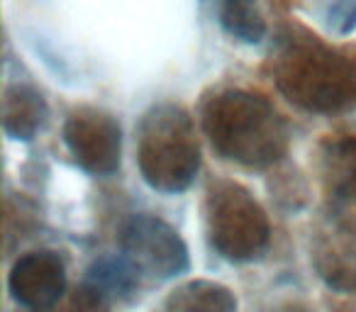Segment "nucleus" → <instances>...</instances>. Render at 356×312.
Returning a JSON list of instances; mask_svg holds the SVG:
<instances>
[{"label":"nucleus","instance_id":"nucleus-1","mask_svg":"<svg viewBox=\"0 0 356 312\" xmlns=\"http://www.w3.org/2000/svg\"><path fill=\"white\" fill-rule=\"evenodd\" d=\"M203 129L225 159L266 169L288 151L286 120L266 98L249 90H225L203 110Z\"/></svg>","mask_w":356,"mask_h":312},{"label":"nucleus","instance_id":"nucleus-2","mask_svg":"<svg viewBox=\"0 0 356 312\" xmlns=\"http://www.w3.org/2000/svg\"><path fill=\"white\" fill-rule=\"evenodd\" d=\"M137 166L149 188L176 195L200 171V144L191 115L176 103L147 110L137 129Z\"/></svg>","mask_w":356,"mask_h":312},{"label":"nucleus","instance_id":"nucleus-3","mask_svg":"<svg viewBox=\"0 0 356 312\" xmlns=\"http://www.w3.org/2000/svg\"><path fill=\"white\" fill-rule=\"evenodd\" d=\"M276 83L310 113H337L356 103V64L317 40L291 42L276 61Z\"/></svg>","mask_w":356,"mask_h":312},{"label":"nucleus","instance_id":"nucleus-4","mask_svg":"<svg viewBox=\"0 0 356 312\" xmlns=\"http://www.w3.org/2000/svg\"><path fill=\"white\" fill-rule=\"evenodd\" d=\"M205 229L215 252L232 263L257 261L271 242L266 210L234 181H220L208 190Z\"/></svg>","mask_w":356,"mask_h":312},{"label":"nucleus","instance_id":"nucleus-5","mask_svg":"<svg viewBox=\"0 0 356 312\" xmlns=\"http://www.w3.org/2000/svg\"><path fill=\"white\" fill-rule=\"evenodd\" d=\"M120 249L142 281H171L191 268L184 237L154 215H132L120 229Z\"/></svg>","mask_w":356,"mask_h":312},{"label":"nucleus","instance_id":"nucleus-6","mask_svg":"<svg viewBox=\"0 0 356 312\" xmlns=\"http://www.w3.org/2000/svg\"><path fill=\"white\" fill-rule=\"evenodd\" d=\"M64 142L74 161L93 176H113L122 161V129L110 113L79 108L64 124Z\"/></svg>","mask_w":356,"mask_h":312},{"label":"nucleus","instance_id":"nucleus-7","mask_svg":"<svg viewBox=\"0 0 356 312\" xmlns=\"http://www.w3.org/2000/svg\"><path fill=\"white\" fill-rule=\"evenodd\" d=\"M10 295L32 312H47L61 302L66 293L64 258L49 249L27 252L15 261L8 276Z\"/></svg>","mask_w":356,"mask_h":312},{"label":"nucleus","instance_id":"nucleus-8","mask_svg":"<svg viewBox=\"0 0 356 312\" xmlns=\"http://www.w3.org/2000/svg\"><path fill=\"white\" fill-rule=\"evenodd\" d=\"M312 263L317 276L330 288L349 293L356 288V229L341 220H332L320 229L312 244Z\"/></svg>","mask_w":356,"mask_h":312},{"label":"nucleus","instance_id":"nucleus-9","mask_svg":"<svg viewBox=\"0 0 356 312\" xmlns=\"http://www.w3.org/2000/svg\"><path fill=\"white\" fill-rule=\"evenodd\" d=\"M3 129L15 142H30L42 132L49 117L47 100L32 85H10L3 95Z\"/></svg>","mask_w":356,"mask_h":312},{"label":"nucleus","instance_id":"nucleus-10","mask_svg":"<svg viewBox=\"0 0 356 312\" xmlns=\"http://www.w3.org/2000/svg\"><path fill=\"white\" fill-rule=\"evenodd\" d=\"M166 312H237V297L215 281H191L168 295Z\"/></svg>","mask_w":356,"mask_h":312},{"label":"nucleus","instance_id":"nucleus-11","mask_svg":"<svg viewBox=\"0 0 356 312\" xmlns=\"http://www.w3.org/2000/svg\"><path fill=\"white\" fill-rule=\"evenodd\" d=\"M215 13L222 30L244 44H259L266 37V22L257 0H215Z\"/></svg>","mask_w":356,"mask_h":312},{"label":"nucleus","instance_id":"nucleus-12","mask_svg":"<svg viewBox=\"0 0 356 312\" xmlns=\"http://www.w3.org/2000/svg\"><path fill=\"white\" fill-rule=\"evenodd\" d=\"M86 283L113 300V297L132 295L139 288V283H142V276L134 271V266L124 256H108V258H98L88 268Z\"/></svg>","mask_w":356,"mask_h":312},{"label":"nucleus","instance_id":"nucleus-13","mask_svg":"<svg viewBox=\"0 0 356 312\" xmlns=\"http://www.w3.org/2000/svg\"><path fill=\"white\" fill-rule=\"evenodd\" d=\"M325 179L339 198L356 203V139H344L327 147Z\"/></svg>","mask_w":356,"mask_h":312},{"label":"nucleus","instance_id":"nucleus-14","mask_svg":"<svg viewBox=\"0 0 356 312\" xmlns=\"http://www.w3.org/2000/svg\"><path fill=\"white\" fill-rule=\"evenodd\" d=\"M330 27L339 35H346L356 27V0H339L330 8Z\"/></svg>","mask_w":356,"mask_h":312}]
</instances>
